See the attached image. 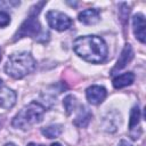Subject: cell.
Returning <instances> with one entry per match:
<instances>
[{
	"label": "cell",
	"mask_w": 146,
	"mask_h": 146,
	"mask_svg": "<svg viewBox=\"0 0 146 146\" xmlns=\"http://www.w3.org/2000/svg\"><path fill=\"white\" fill-rule=\"evenodd\" d=\"M132 29H133V33L136 35V39H138L141 43H145V40H146L145 17L141 13H138L132 17Z\"/></svg>",
	"instance_id": "cell-7"
},
{
	"label": "cell",
	"mask_w": 146,
	"mask_h": 146,
	"mask_svg": "<svg viewBox=\"0 0 146 146\" xmlns=\"http://www.w3.org/2000/svg\"><path fill=\"white\" fill-rule=\"evenodd\" d=\"M106 89L102 86H91L86 90L87 100L92 105L100 104L106 97Z\"/></svg>",
	"instance_id": "cell-6"
},
{
	"label": "cell",
	"mask_w": 146,
	"mask_h": 146,
	"mask_svg": "<svg viewBox=\"0 0 146 146\" xmlns=\"http://www.w3.org/2000/svg\"><path fill=\"white\" fill-rule=\"evenodd\" d=\"M50 146H62V145H60L59 143H54V144H51Z\"/></svg>",
	"instance_id": "cell-21"
},
{
	"label": "cell",
	"mask_w": 146,
	"mask_h": 146,
	"mask_svg": "<svg viewBox=\"0 0 146 146\" xmlns=\"http://www.w3.org/2000/svg\"><path fill=\"white\" fill-rule=\"evenodd\" d=\"M5 146H16V145H14L13 143H8V144H6Z\"/></svg>",
	"instance_id": "cell-22"
},
{
	"label": "cell",
	"mask_w": 146,
	"mask_h": 146,
	"mask_svg": "<svg viewBox=\"0 0 146 146\" xmlns=\"http://www.w3.org/2000/svg\"><path fill=\"white\" fill-rule=\"evenodd\" d=\"M44 5H46V1H41V2H38L36 5H34L31 8L27 18L21 24V26L16 31V33L14 35V39H13L14 41H17L18 39H22L24 36H30V38L38 39L39 36H42V35H49L48 32H42L40 22L38 19V14L40 13L41 8Z\"/></svg>",
	"instance_id": "cell-4"
},
{
	"label": "cell",
	"mask_w": 146,
	"mask_h": 146,
	"mask_svg": "<svg viewBox=\"0 0 146 146\" xmlns=\"http://www.w3.org/2000/svg\"><path fill=\"white\" fill-rule=\"evenodd\" d=\"M63 131V128L60 124H51V125H48L46 128H42L41 132L44 137L49 138V139H52V138H57Z\"/></svg>",
	"instance_id": "cell-13"
},
{
	"label": "cell",
	"mask_w": 146,
	"mask_h": 146,
	"mask_svg": "<svg viewBox=\"0 0 146 146\" xmlns=\"http://www.w3.org/2000/svg\"><path fill=\"white\" fill-rule=\"evenodd\" d=\"M10 23V16L6 11H0V27L7 26Z\"/></svg>",
	"instance_id": "cell-17"
},
{
	"label": "cell",
	"mask_w": 146,
	"mask_h": 146,
	"mask_svg": "<svg viewBox=\"0 0 146 146\" xmlns=\"http://www.w3.org/2000/svg\"><path fill=\"white\" fill-rule=\"evenodd\" d=\"M139 121H140V110L137 106H133L132 110H131V113H130V120H129V128L130 130H133L138 124H139Z\"/></svg>",
	"instance_id": "cell-15"
},
{
	"label": "cell",
	"mask_w": 146,
	"mask_h": 146,
	"mask_svg": "<svg viewBox=\"0 0 146 146\" xmlns=\"http://www.w3.org/2000/svg\"><path fill=\"white\" fill-rule=\"evenodd\" d=\"M132 58H133V50H132V48H131L130 44H125L124 48H123V50H122V52H121V55H120V58L117 59V62H116V64L113 67V70H112L111 73L114 74L116 71H120L123 67H125L127 64L130 63Z\"/></svg>",
	"instance_id": "cell-9"
},
{
	"label": "cell",
	"mask_w": 146,
	"mask_h": 146,
	"mask_svg": "<svg viewBox=\"0 0 146 146\" xmlns=\"http://www.w3.org/2000/svg\"><path fill=\"white\" fill-rule=\"evenodd\" d=\"M16 92L9 88L0 89V108L9 110L16 103Z\"/></svg>",
	"instance_id": "cell-8"
},
{
	"label": "cell",
	"mask_w": 146,
	"mask_h": 146,
	"mask_svg": "<svg viewBox=\"0 0 146 146\" xmlns=\"http://www.w3.org/2000/svg\"><path fill=\"white\" fill-rule=\"evenodd\" d=\"M79 21L86 25H94L99 22V11L95 8L84 9L79 14Z\"/></svg>",
	"instance_id": "cell-10"
},
{
	"label": "cell",
	"mask_w": 146,
	"mask_h": 146,
	"mask_svg": "<svg viewBox=\"0 0 146 146\" xmlns=\"http://www.w3.org/2000/svg\"><path fill=\"white\" fill-rule=\"evenodd\" d=\"M36 67V62L33 56L29 52H16L9 56L5 72L14 79H22L27 74L32 73Z\"/></svg>",
	"instance_id": "cell-2"
},
{
	"label": "cell",
	"mask_w": 146,
	"mask_h": 146,
	"mask_svg": "<svg viewBox=\"0 0 146 146\" xmlns=\"http://www.w3.org/2000/svg\"><path fill=\"white\" fill-rule=\"evenodd\" d=\"M27 146H44V145H36L34 143H30V144H27Z\"/></svg>",
	"instance_id": "cell-20"
},
{
	"label": "cell",
	"mask_w": 146,
	"mask_h": 146,
	"mask_svg": "<svg viewBox=\"0 0 146 146\" xmlns=\"http://www.w3.org/2000/svg\"><path fill=\"white\" fill-rule=\"evenodd\" d=\"M114 122L116 124H117V122H120V115H116V117H112V113H107V115L104 117V121H103L104 129L110 132L115 131L117 129V125H115Z\"/></svg>",
	"instance_id": "cell-14"
},
{
	"label": "cell",
	"mask_w": 146,
	"mask_h": 146,
	"mask_svg": "<svg viewBox=\"0 0 146 146\" xmlns=\"http://www.w3.org/2000/svg\"><path fill=\"white\" fill-rule=\"evenodd\" d=\"M73 50L78 56L89 63H102L107 56V46L105 41L97 35L79 36L73 42Z\"/></svg>",
	"instance_id": "cell-1"
},
{
	"label": "cell",
	"mask_w": 146,
	"mask_h": 146,
	"mask_svg": "<svg viewBox=\"0 0 146 146\" xmlns=\"http://www.w3.org/2000/svg\"><path fill=\"white\" fill-rule=\"evenodd\" d=\"M76 104H78L76 98H75L73 95H67V96L64 98V100H63V105H64V108H65L67 115H70V114L75 110Z\"/></svg>",
	"instance_id": "cell-16"
},
{
	"label": "cell",
	"mask_w": 146,
	"mask_h": 146,
	"mask_svg": "<svg viewBox=\"0 0 146 146\" xmlns=\"http://www.w3.org/2000/svg\"><path fill=\"white\" fill-rule=\"evenodd\" d=\"M91 117H92L91 112H90L86 106H81V108H80V111H79L76 117L74 119V122H73V123H74L78 128H86V127L89 124Z\"/></svg>",
	"instance_id": "cell-11"
},
{
	"label": "cell",
	"mask_w": 146,
	"mask_h": 146,
	"mask_svg": "<svg viewBox=\"0 0 146 146\" xmlns=\"http://www.w3.org/2000/svg\"><path fill=\"white\" fill-rule=\"evenodd\" d=\"M1 84H2V80L0 79V86H1Z\"/></svg>",
	"instance_id": "cell-24"
},
{
	"label": "cell",
	"mask_w": 146,
	"mask_h": 146,
	"mask_svg": "<svg viewBox=\"0 0 146 146\" xmlns=\"http://www.w3.org/2000/svg\"><path fill=\"white\" fill-rule=\"evenodd\" d=\"M133 81H135V74L132 72H127V73L115 76L113 79V86L116 89H121L127 86H130Z\"/></svg>",
	"instance_id": "cell-12"
},
{
	"label": "cell",
	"mask_w": 146,
	"mask_h": 146,
	"mask_svg": "<svg viewBox=\"0 0 146 146\" xmlns=\"http://www.w3.org/2000/svg\"><path fill=\"white\" fill-rule=\"evenodd\" d=\"M44 106L38 102H31L24 106L13 119L11 125L17 129L26 130L34 124H38L42 121L44 115Z\"/></svg>",
	"instance_id": "cell-3"
},
{
	"label": "cell",
	"mask_w": 146,
	"mask_h": 146,
	"mask_svg": "<svg viewBox=\"0 0 146 146\" xmlns=\"http://www.w3.org/2000/svg\"><path fill=\"white\" fill-rule=\"evenodd\" d=\"M0 60H1V49H0Z\"/></svg>",
	"instance_id": "cell-23"
},
{
	"label": "cell",
	"mask_w": 146,
	"mask_h": 146,
	"mask_svg": "<svg viewBox=\"0 0 146 146\" xmlns=\"http://www.w3.org/2000/svg\"><path fill=\"white\" fill-rule=\"evenodd\" d=\"M21 2L19 1H0V7H3V6H18Z\"/></svg>",
	"instance_id": "cell-18"
},
{
	"label": "cell",
	"mask_w": 146,
	"mask_h": 146,
	"mask_svg": "<svg viewBox=\"0 0 146 146\" xmlns=\"http://www.w3.org/2000/svg\"><path fill=\"white\" fill-rule=\"evenodd\" d=\"M117 146H132L130 143H128L127 140H124V139H122L119 144H117Z\"/></svg>",
	"instance_id": "cell-19"
},
{
	"label": "cell",
	"mask_w": 146,
	"mask_h": 146,
	"mask_svg": "<svg viewBox=\"0 0 146 146\" xmlns=\"http://www.w3.org/2000/svg\"><path fill=\"white\" fill-rule=\"evenodd\" d=\"M47 22L49 26L56 31H65L72 25V19L64 13L58 10H50L47 13Z\"/></svg>",
	"instance_id": "cell-5"
}]
</instances>
